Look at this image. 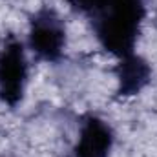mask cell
Listing matches in <instances>:
<instances>
[{
	"instance_id": "cell-1",
	"label": "cell",
	"mask_w": 157,
	"mask_h": 157,
	"mask_svg": "<svg viewBox=\"0 0 157 157\" xmlns=\"http://www.w3.org/2000/svg\"><path fill=\"white\" fill-rule=\"evenodd\" d=\"M144 15V0H97L88 18L99 44L121 59L135 53Z\"/></svg>"
},
{
	"instance_id": "cell-2",
	"label": "cell",
	"mask_w": 157,
	"mask_h": 157,
	"mask_svg": "<svg viewBox=\"0 0 157 157\" xmlns=\"http://www.w3.org/2000/svg\"><path fill=\"white\" fill-rule=\"evenodd\" d=\"M66 26L59 13L51 7H40L29 18L28 46L31 53L42 60L55 64L64 57L66 49Z\"/></svg>"
},
{
	"instance_id": "cell-3",
	"label": "cell",
	"mask_w": 157,
	"mask_h": 157,
	"mask_svg": "<svg viewBox=\"0 0 157 157\" xmlns=\"http://www.w3.org/2000/svg\"><path fill=\"white\" fill-rule=\"evenodd\" d=\"M29 77V64L26 59L24 44L15 37H9L0 51V101L17 108L26 93Z\"/></svg>"
},
{
	"instance_id": "cell-4",
	"label": "cell",
	"mask_w": 157,
	"mask_h": 157,
	"mask_svg": "<svg viewBox=\"0 0 157 157\" xmlns=\"http://www.w3.org/2000/svg\"><path fill=\"white\" fill-rule=\"evenodd\" d=\"M115 143L112 126L99 115L88 113L82 117L78 139L73 146V157H110Z\"/></svg>"
},
{
	"instance_id": "cell-5",
	"label": "cell",
	"mask_w": 157,
	"mask_h": 157,
	"mask_svg": "<svg viewBox=\"0 0 157 157\" xmlns=\"http://www.w3.org/2000/svg\"><path fill=\"white\" fill-rule=\"evenodd\" d=\"M113 73L117 78L119 97H133V95H139L150 84L152 66L144 57L137 53H130L119 59Z\"/></svg>"
},
{
	"instance_id": "cell-6",
	"label": "cell",
	"mask_w": 157,
	"mask_h": 157,
	"mask_svg": "<svg viewBox=\"0 0 157 157\" xmlns=\"http://www.w3.org/2000/svg\"><path fill=\"white\" fill-rule=\"evenodd\" d=\"M95 2H97V0H70L71 7H73L77 13L84 15V17H88V15H90V11L93 9Z\"/></svg>"
}]
</instances>
